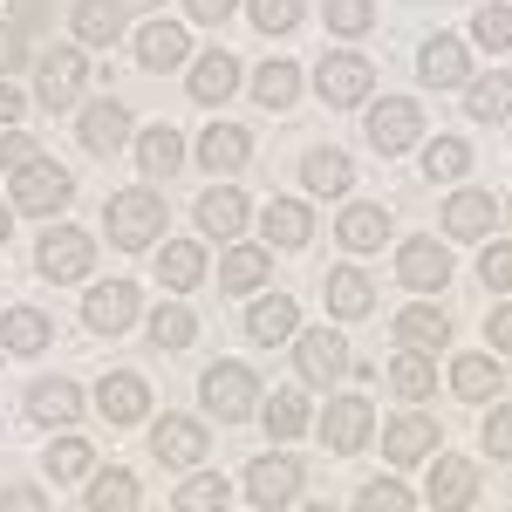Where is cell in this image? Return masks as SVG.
Returning a JSON list of instances; mask_svg holds the SVG:
<instances>
[{"label":"cell","instance_id":"cell-1","mask_svg":"<svg viewBox=\"0 0 512 512\" xmlns=\"http://www.w3.org/2000/svg\"><path fill=\"white\" fill-rule=\"evenodd\" d=\"M164 192H151V185H130V192H117L110 205H103V226H110V246H123V253H144L151 239H164Z\"/></svg>","mask_w":512,"mask_h":512},{"label":"cell","instance_id":"cell-29","mask_svg":"<svg viewBox=\"0 0 512 512\" xmlns=\"http://www.w3.org/2000/svg\"><path fill=\"white\" fill-rule=\"evenodd\" d=\"M301 185H308V192H321V198H342V192L355 185L349 151H308V164H301Z\"/></svg>","mask_w":512,"mask_h":512},{"label":"cell","instance_id":"cell-8","mask_svg":"<svg viewBox=\"0 0 512 512\" xmlns=\"http://www.w3.org/2000/svg\"><path fill=\"white\" fill-rule=\"evenodd\" d=\"M369 424H376L369 396H335V403L321 410V437H328V451H335V458H355V451L369 444Z\"/></svg>","mask_w":512,"mask_h":512},{"label":"cell","instance_id":"cell-43","mask_svg":"<svg viewBox=\"0 0 512 512\" xmlns=\"http://www.w3.org/2000/svg\"><path fill=\"white\" fill-rule=\"evenodd\" d=\"M89 465H96V451H89L82 437H55V451H48V478H55V485L89 478Z\"/></svg>","mask_w":512,"mask_h":512},{"label":"cell","instance_id":"cell-35","mask_svg":"<svg viewBox=\"0 0 512 512\" xmlns=\"http://www.w3.org/2000/svg\"><path fill=\"white\" fill-rule=\"evenodd\" d=\"M465 76H472V69H465V48H458L451 35L424 41V82H431V89H458Z\"/></svg>","mask_w":512,"mask_h":512},{"label":"cell","instance_id":"cell-13","mask_svg":"<svg viewBox=\"0 0 512 512\" xmlns=\"http://www.w3.org/2000/svg\"><path fill=\"white\" fill-rule=\"evenodd\" d=\"M82 321H89L96 335H123V328L137 321V287H130V280H110V287H96V294L82 301Z\"/></svg>","mask_w":512,"mask_h":512},{"label":"cell","instance_id":"cell-28","mask_svg":"<svg viewBox=\"0 0 512 512\" xmlns=\"http://www.w3.org/2000/svg\"><path fill=\"white\" fill-rule=\"evenodd\" d=\"M390 390L403 396V403H424V396L437 390V362H431V349H403L390 362Z\"/></svg>","mask_w":512,"mask_h":512},{"label":"cell","instance_id":"cell-51","mask_svg":"<svg viewBox=\"0 0 512 512\" xmlns=\"http://www.w3.org/2000/svg\"><path fill=\"white\" fill-rule=\"evenodd\" d=\"M485 451H492V458H512V403H499V410L485 417Z\"/></svg>","mask_w":512,"mask_h":512},{"label":"cell","instance_id":"cell-26","mask_svg":"<svg viewBox=\"0 0 512 512\" xmlns=\"http://www.w3.org/2000/svg\"><path fill=\"white\" fill-rule=\"evenodd\" d=\"M185 55H192V41H185L178 21H151V28L137 35V62H144V69H178Z\"/></svg>","mask_w":512,"mask_h":512},{"label":"cell","instance_id":"cell-48","mask_svg":"<svg viewBox=\"0 0 512 512\" xmlns=\"http://www.w3.org/2000/svg\"><path fill=\"white\" fill-rule=\"evenodd\" d=\"M478 280H485L492 294H512V239H499V246L478 253Z\"/></svg>","mask_w":512,"mask_h":512},{"label":"cell","instance_id":"cell-38","mask_svg":"<svg viewBox=\"0 0 512 512\" xmlns=\"http://www.w3.org/2000/svg\"><path fill=\"white\" fill-rule=\"evenodd\" d=\"M465 110H472L478 123L512 117V76H478L472 89H465Z\"/></svg>","mask_w":512,"mask_h":512},{"label":"cell","instance_id":"cell-56","mask_svg":"<svg viewBox=\"0 0 512 512\" xmlns=\"http://www.w3.org/2000/svg\"><path fill=\"white\" fill-rule=\"evenodd\" d=\"M48 21V0H14V28H41Z\"/></svg>","mask_w":512,"mask_h":512},{"label":"cell","instance_id":"cell-25","mask_svg":"<svg viewBox=\"0 0 512 512\" xmlns=\"http://www.w3.org/2000/svg\"><path fill=\"white\" fill-rule=\"evenodd\" d=\"M28 417H35V424H76L82 417V390L69 383V376L35 383V390H28Z\"/></svg>","mask_w":512,"mask_h":512},{"label":"cell","instance_id":"cell-50","mask_svg":"<svg viewBox=\"0 0 512 512\" xmlns=\"http://www.w3.org/2000/svg\"><path fill=\"white\" fill-rule=\"evenodd\" d=\"M362 506H390V512H403L410 506V485H396V478H369V485H362Z\"/></svg>","mask_w":512,"mask_h":512},{"label":"cell","instance_id":"cell-34","mask_svg":"<svg viewBox=\"0 0 512 512\" xmlns=\"http://www.w3.org/2000/svg\"><path fill=\"white\" fill-rule=\"evenodd\" d=\"M451 390L465 396V403L499 396V362H492V355H458V362H451Z\"/></svg>","mask_w":512,"mask_h":512},{"label":"cell","instance_id":"cell-33","mask_svg":"<svg viewBox=\"0 0 512 512\" xmlns=\"http://www.w3.org/2000/svg\"><path fill=\"white\" fill-rule=\"evenodd\" d=\"M137 164H144V178H171V171L185 164V144H178V130H171V123L144 130V137H137Z\"/></svg>","mask_w":512,"mask_h":512},{"label":"cell","instance_id":"cell-16","mask_svg":"<svg viewBox=\"0 0 512 512\" xmlns=\"http://www.w3.org/2000/svg\"><path fill=\"white\" fill-rule=\"evenodd\" d=\"M492 219H499V205H492V192H478V185L451 192V205H444V233L451 239H485Z\"/></svg>","mask_w":512,"mask_h":512},{"label":"cell","instance_id":"cell-44","mask_svg":"<svg viewBox=\"0 0 512 512\" xmlns=\"http://www.w3.org/2000/svg\"><path fill=\"white\" fill-rule=\"evenodd\" d=\"M192 335H198L192 308H158V315H151V342H158V349H192Z\"/></svg>","mask_w":512,"mask_h":512},{"label":"cell","instance_id":"cell-36","mask_svg":"<svg viewBox=\"0 0 512 512\" xmlns=\"http://www.w3.org/2000/svg\"><path fill=\"white\" fill-rule=\"evenodd\" d=\"M294 301H287V294H267V301H253V315H246V335H253V342H287V335H294Z\"/></svg>","mask_w":512,"mask_h":512},{"label":"cell","instance_id":"cell-45","mask_svg":"<svg viewBox=\"0 0 512 512\" xmlns=\"http://www.w3.org/2000/svg\"><path fill=\"white\" fill-rule=\"evenodd\" d=\"M472 41H478V48H492V55H506V48H512V7H499V0H492V7H478Z\"/></svg>","mask_w":512,"mask_h":512},{"label":"cell","instance_id":"cell-4","mask_svg":"<svg viewBox=\"0 0 512 512\" xmlns=\"http://www.w3.org/2000/svg\"><path fill=\"white\" fill-rule=\"evenodd\" d=\"M315 89H321V103H328V110H355V103H369V89H376V69H369L362 55H321Z\"/></svg>","mask_w":512,"mask_h":512},{"label":"cell","instance_id":"cell-55","mask_svg":"<svg viewBox=\"0 0 512 512\" xmlns=\"http://www.w3.org/2000/svg\"><path fill=\"white\" fill-rule=\"evenodd\" d=\"M0 506H21V512H41V506H48V499H41L35 485H7V492H0Z\"/></svg>","mask_w":512,"mask_h":512},{"label":"cell","instance_id":"cell-24","mask_svg":"<svg viewBox=\"0 0 512 512\" xmlns=\"http://www.w3.org/2000/svg\"><path fill=\"white\" fill-rule=\"evenodd\" d=\"M158 280L171 294H192L198 280H205V246H198V239H171L158 253Z\"/></svg>","mask_w":512,"mask_h":512},{"label":"cell","instance_id":"cell-27","mask_svg":"<svg viewBox=\"0 0 512 512\" xmlns=\"http://www.w3.org/2000/svg\"><path fill=\"white\" fill-rule=\"evenodd\" d=\"M239 89V62L226 55V48H212V55H198L192 62V96L198 103H226Z\"/></svg>","mask_w":512,"mask_h":512},{"label":"cell","instance_id":"cell-11","mask_svg":"<svg viewBox=\"0 0 512 512\" xmlns=\"http://www.w3.org/2000/svg\"><path fill=\"white\" fill-rule=\"evenodd\" d=\"M246 499L253 506H287V499H301V458H253L246 465Z\"/></svg>","mask_w":512,"mask_h":512},{"label":"cell","instance_id":"cell-7","mask_svg":"<svg viewBox=\"0 0 512 512\" xmlns=\"http://www.w3.org/2000/svg\"><path fill=\"white\" fill-rule=\"evenodd\" d=\"M89 260H96V239L82 233V226H55V233L41 239V253H35L41 280H82Z\"/></svg>","mask_w":512,"mask_h":512},{"label":"cell","instance_id":"cell-14","mask_svg":"<svg viewBox=\"0 0 512 512\" xmlns=\"http://www.w3.org/2000/svg\"><path fill=\"white\" fill-rule=\"evenodd\" d=\"M82 151H96V158H110V151H123V137H130V110L123 103H89L76 123Z\"/></svg>","mask_w":512,"mask_h":512},{"label":"cell","instance_id":"cell-46","mask_svg":"<svg viewBox=\"0 0 512 512\" xmlns=\"http://www.w3.org/2000/svg\"><path fill=\"white\" fill-rule=\"evenodd\" d=\"M328 28L335 35H369L376 28V0H328Z\"/></svg>","mask_w":512,"mask_h":512},{"label":"cell","instance_id":"cell-5","mask_svg":"<svg viewBox=\"0 0 512 512\" xmlns=\"http://www.w3.org/2000/svg\"><path fill=\"white\" fill-rule=\"evenodd\" d=\"M69 198H76V178H69L62 164L28 158L21 171H14V205H21V212H62Z\"/></svg>","mask_w":512,"mask_h":512},{"label":"cell","instance_id":"cell-59","mask_svg":"<svg viewBox=\"0 0 512 512\" xmlns=\"http://www.w3.org/2000/svg\"><path fill=\"white\" fill-rule=\"evenodd\" d=\"M7 226H14V212H7V205H0V239H7Z\"/></svg>","mask_w":512,"mask_h":512},{"label":"cell","instance_id":"cell-40","mask_svg":"<svg viewBox=\"0 0 512 512\" xmlns=\"http://www.w3.org/2000/svg\"><path fill=\"white\" fill-rule=\"evenodd\" d=\"M253 96H260L267 110H287V103L301 96V69H294V62H267V69L253 76Z\"/></svg>","mask_w":512,"mask_h":512},{"label":"cell","instance_id":"cell-19","mask_svg":"<svg viewBox=\"0 0 512 512\" xmlns=\"http://www.w3.org/2000/svg\"><path fill=\"white\" fill-rule=\"evenodd\" d=\"M151 451H158L164 465H198L212 444H205V424H192V417H164L158 431H151Z\"/></svg>","mask_w":512,"mask_h":512},{"label":"cell","instance_id":"cell-2","mask_svg":"<svg viewBox=\"0 0 512 512\" xmlns=\"http://www.w3.org/2000/svg\"><path fill=\"white\" fill-rule=\"evenodd\" d=\"M205 403H212V417L219 424H239V417H253V403H260V376L246 369V362H219V369H205Z\"/></svg>","mask_w":512,"mask_h":512},{"label":"cell","instance_id":"cell-47","mask_svg":"<svg viewBox=\"0 0 512 512\" xmlns=\"http://www.w3.org/2000/svg\"><path fill=\"white\" fill-rule=\"evenodd\" d=\"M253 28H260V35H287V28H301V0H253Z\"/></svg>","mask_w":512,"mask_h":512},{"label":"cell","instance_id":"cell-49","mask_svg":"<svg viewBox=\"0 0 512 512\" xmlns=\"http://www.w3.org/2000/svg\"><path fill=\"white\" fill-rule=\"evenodd\" d=\"M226 492H233V485H226V478H185V485H178V506L185 512H198V506H226Z\"/></svg>","mask_w":512,"mask_h":512},{"label":"cell","instance_id":"cell-21","mask_svg":"<svg viewBox=\"0 0 512 512\" xmlns=\"http://www.w3.org/2000/svg\"><path fill=\"white\" fill-rule=\"evenodd\" d=\"M260 233L274 239V246H308V239H315V212H308L301 198H274V205L260 212Z\"/></svg>","mask_w":512,"mask_h":512},{"label":"cell","instance_id":"cell-17","mask_svg":"<svg viewBox=\"0 0 512 512\" xmlns=\"http://www.w3.org/2000/svg\"><path fill=\"white\" fill-rule=\"evenodd\" d=\"M437 451V424L431 417H396L390 431H383V458L390 465H424Z\"/></svg>","mask_w":512,"mask_h":512},{"label":"cell","instance_id":"cell-58","mask_svg":"<svg viewBox=\"0 0 512 512\" xmlns=\"http://www.w3.org/2000/svg\"><path fill=\"white\" fill-rule=\"evenodd\" d=\"M21 117V89H14V82H0V123H14Z\"/></svg>","mask_w":512,"mask_h":512},{"label":"cell","instance_id":"cell-32","mask_svg":"<svg viewBox=\"0 0 512 512\" xmlns=\"http://www.w3.org/2000/svg\"><path fill=\"white\" fill-rule=\"evenodd\" d=\"M267 267H274L267 246H233V253L219 260V287H226V294H253V287L267 280Z\"/></svg>","mask_w":512,"mask_h":512},{"label":"cell","instance_id":"cell-9","mask_svg":"<svg viewBox=\"0 0 512 512\" xmlns=\"http://www.w3.org/2000/svg\"><path fill=\"white\" fill-rule=\"evenodd\" d=\"M396 274H403V287H417V294H444L451 287V253L437 239H403Z\"/></svg>","mask_w":512,"mask_h":512},{"label":"cell","instance_id":"cell-57","mask_svg":"<svg viewBox=\"0 0 512 512\" xmlns=\"http://www.w3.org/2000/svg\"><path fill=\"white\" fill-rule=\"evenodd\" d=\"M485 335H492V349H512V308H499V315H492V328H485Z\"/></svg>","mask_w":512,"mask_h":512},{"label":"cell","instance_id":"cell-39","mask_svg":"<svg viewBox=\"0 0 512 512\" xmlns=\"http://www.w3.org/2000/svg\"><path fill=\"white\" fill-rule=\"evenodd\" d=\"M424 171H431V185L437 178L458 185V178L472 171V144H465V137H437V144H424Z\"/></svg>","mask_w":512,"mask_h":512},{"label":"cell","instance_id":"cell-20","mask_svg":"<svg viewBox=\"0 0 512 512\" xmlns=\"http://www.w3.org/2000/svg\"><path fill=\"white\" fill-rule=\"evenodd\" d=\"M246 158H253V137H246L239 123H212V130L198 137V164H205V171H239Z\"/></svg>","mask_w":512,"mask_h":512},{"label":"cell","instance_id":"cell-10","mask_svg":"<svg viewBox=\"0 0 512 512\" xmlns=\"http://www.w3.org/2000/svg\"><path fill=\"white\" fill-rule=\"evenodd\" d=\"M35 76H41V82H35V96H41V103H48V110H69V103L82 96V82H89V69H82V55H76V48H48Z\"/></svg>","mask_w":512,"mask_h":512},{"label":"cell","instance_id":"cell-41","mask_svg":"<svg viewBox=\"0 0 512 512\" xmlns=\"http://www.w3.org/2000/svg\"><path fill=\"white\" fill-rule=\"evenodd\" d=\"M369 294H376V287H369V274H355V267H342V274H328V308H335V315H369Z\"/></svg>","mask_w":512,"mask_h":512},{"label":"cell","instance_id":"cell-15","mask_svg":"<svg viewBox=\"0 0 512 512\" xmlns=\"http://www.w3.org/2000/svg\"><path fill=\"white\" fill-rule=\"evenodd\" d=\"M144 403H151V390H144V376H130V369H117V376L96 383V410H103V424H137Z\"/></svg>","mask_w":512,"mask_h":512},{"label":"cell","instance_id":"cell-37","mask_svg":"<svg viewBox=\"0 0 512 512\" xmlns=\"http://www.w3.org/2000/svg\"><path fill=\"white\" fill-rule=\"evenodd\" d=\"M260 417H267V437H301L308 424H315V410H308L301 390H274V403H267Z\"/></svg>","mask_w":512,"mask_h":512},{"label":"cell","instance_id":"cell-23","mask_svg":"<svg viewBox=\"0 0 512 512\" xmlns=\"http://www.w3.org/2000/svg\"><path fill=\"white\" fill-rule=\"evenodd\" d=\"M198 226L212 239H239V226H246V198H239V185H212V192L198 198Z\"/></svg>","mask_w":512,"mask_h":512},{"label":"cell","instance_id":"cell-12","mask_svg":"<svg viewBox=\"0 0 512 512\" xmlns=\"http://www.w3.org/2000/svg\"><path fill=\"white\" fill-rule=\"evenodd\" d=\"M424 499H431L437 512L472 506V499H478V465H472V458H431V485H424Z\"/></svg>","mask_w":512,"mask_h":512},{"label":"cell","instance_id":"cell-18","mask_svg":"<svg viewBox=\"0 0 512 512\" xmlns=\"http://www.w3.org/2000/svg\"><path fill=\"white\" fill-rule=\"evenodd\" d=\"M55 342V321L41 315V308H7L0 315V349L7 355H41Z\"/></svg>","mask_w":512,"mask_h":512},{"label":"cell","instance_id":"cell-31","mask_svg":"<svg viewBox=\"0 0 512 512\" xmlns=\"http://www.w3.org/2000/svg\"><path fill=\"white\" fill-rule=\"evenodd\" d=\"M76 35L89 41V48H110V41L123 35V0H76Z\"/></svg>","mask_w":512,"mask_h":512},{"label":"cell","instance_id":"cell-52","mask_svg":"<svg viewBox=\"0 0 512 512\" xmlns=\"http://www.w3.org/2000/svg\"><path fill=\"white\" fill-rule=\"evenodd\" d=\"M28 158H35V137H28V130H7V137H0V171H21Z\"/></svg>","mask_w":512,"mask_h":512},{"label":"cell","instance_id":"cell-6","mask_svg":"<svg viewBox=\"0 0 512 512\" xmlns=\"http://www.w3.org/2000/svg\"><path fill=\"white\" fill-rule=\"evenodd\" d=\"M294 362H301V376H308L315 390H328V383H342V376L355 369L349 342H342L335 328H308V335H301V349H294Z\"/></svg>","mask_w":512,"mask_h":512},{"label":"cell","instance_id":"cell-42","mask_svg":"<svg viewBox=\"0 0 512 512\" xmlns=\"http://www.w3.org/2000/svg\"><path fill=\"white\" fill-rule=\"evenodd\" d=\"M137 499H144V492H137V478H130V472L89 478V512H130Z\"/></svg>","mask_w":512,"mask_h":512},{"label":"cell","instance_id":"cell-3","mask_svg":"<svg viewBox=\"0 0 512 512\" xmlns=\"http://www.w3.org/2000/svg\"><path fill=\"white\" fill-rule=\"evenodd\" d=\"M369 151H383V158H403L410 144H417V130H424V110L410 103V96H383L376 110H369Z\"/></svg>","mask_w":512,"mask_h":512},{"label":"cell","instance_id":"cell-53","mask_svg":"<svg viewBox=\"0 0 512 512\" xmlns=\"http://www.w3.org/2000/svg\"><path fill=\"white\" fill-rule=\"evenodd\" d=\"M14 69H21V28L0 21V76H14Z\"/></svg>","mask_w":512,"mask_h":512},{"label":"cell","instance_id":"cell-54","mask_svg":"<svg viewBox=\"0 0 512 512\" xmlns=\"http://www.w3.org/2000/svg\"><path fill=\"white\" fill-rule=\"evenodd\" d=\"M185 7H192V21H212V28H219V21L233 14L239 0H185Z\"/></svg>","mask_w":512,"mask_h":512},{"label":"cell","instance_id":"cell-30","mask_svg":"<svg viewBox=\"0 0 512 512\" xmlns=\"http://www.w3.org/2000/svg\"><path fill=\"white\" fill-rule=\"evenodd\" d=\"M396 342H403V349H444V342H451V321H444V308H424V301H417V308L396 315Z\"/></svg>","mask_w":512,"mask_h":512},{"label":"cell","instance_id":"cell-22","mask_svg":"<svg viewBox=\"0 0 512 512\" xmlns=\"http://www.w3.org/2000/svg\"><path fill=\"white\" fill-rule=\"evenodd\" d=\"M335 239H342L349 253H376V246L390 239V212H383V205H349V212L335 219Z\"/></svg>","mask_w":512,"mask_h":512}]
</instances>
